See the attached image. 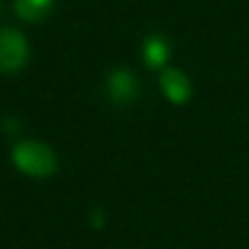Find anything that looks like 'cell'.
Masks as SVG:
<instances>
[{"label":"cell","mask_w":249,"mask_h":249,"mask_svg":"<svg viewBox=\"0 0 249 249\" xmlns=\"http://www.w3.org/2000/svg\"><path fill=\"white\" fill-rule=\"evenodd\" d=\"M142 54H144V60L148 66L152 68H160L165 64L167 56H169V47L165 43V39L158 37V35H152L144 41V49H142Z\"/></svg>","instance_id":"cell-5"},{"label":"cell","mask_w":249,"mask_h":249,"mask_svg":"<svg viewBox=\"0 0 249 249\" xmlns=\"http://www.w3.org/2000/svg\"><path fill=\"white\" fill-rule=\"evenodd\" d=\"M0 12H2V2H0Z\"/></svg>","instance_id":"cell-7"},{"label":"cell","mask_w":249,"mask_h":249,"mask_svg":"<svg viewBox=\"0 0 249 249\" xmlns=\"http://www.w3.org/2000/svg\"><path fill=\"white\" fill-rule=\"evenodd\" d=\"M27 41L25 37L12 27L0 29V70L16 72L27 60Z\"/></svg>","instance_id":"cell-2"},{"label":"cell","mask_w":249,"mask_h":249,"mask_svg":"<svg viewBox=\"0 0 249 249\" xmlns=\"http://www.w3.org/2000/svg\"><path fill=\"white\" fill-rule=\"evenodd\" d=\"M51 4L53 0H16V12L23 19H39L49 12Z\"/></svg>","instance_id":"cell-6"},{"label":"cell","mask_w":249,"mask_h":249,"mask_svg":"<svg viewBox=\"0 0 249 249\" xmlns=\"http://www.w3.org/2000/svg\"><path fill=\"white\" fill-rule=\"evenodd\" d=\"M14 165L31 177H49L56 169V156L54 152L37 140H21L12 150Z\"/></svg>","instance_id":"cell-1"},{"label":"cell","mask_w":249,"mask_h":249,"mask_svg":"<svg viewBox=\"0 0 249 249\" xmlns=\"http://www.w3.org/2000/svg\"><path fill=\"white\" fill-rule=\"evenodd\" d=\"M136 91H138V82L124 68H117L107 78V93L115 103H128L130 99L136 97Z\"/></svg>","instance_id":"cell-3"},{"label":"cell","mask_w":249,"mask_h":249,"mask_svg":"<svg viewBox=\"0 0 249 249\" xmlns=\"http://www.w3.org/2000/svg\"><path fill=\"white\" fill-rule=\"evenodd\" d=\"M160 84H161V89H163L165 97L169 101H173V103H185L191 97V82L177 68L163 70Z\"/></svg>","instance_id":"cell-4"}]
</instances>
